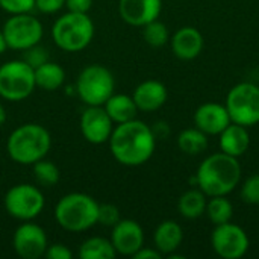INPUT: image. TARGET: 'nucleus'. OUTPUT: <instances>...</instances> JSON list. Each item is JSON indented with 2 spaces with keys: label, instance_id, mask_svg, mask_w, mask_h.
<instances>
[{
  "label": "nucleus",
  "instance_id": "nucleus-1",
  "mask_svg": "<svg viewBox=\"0 0 259 259\" xmlns=\"http://www.w3.org/2000/svg\"><path fill=\"white\" fill-rule=\"evenodd\" d=\"M108 143L112 158L126 167L146 164L153 156L156 147L152 127L137 118L114 126Z\"/></svg>",
  "mask_w": 259,
  "mask_h": 259
},
{
  "label": "nucleus",
  "instance_id": "nucleus-2",
  "mask_svg": "<svg viewBox=\"0 0 259 259\" xmlns=\"http://www.w3.org/2000/svg\"><path fill=\"white\" fill-rule=\"evenodd\" d=\"M241 179V165L238 158L223 152L214 153L199 165L194 182L209 197L228 196Z\"/></svg>",
  "mask_w": 259,
  "mask_h": 259
},
{
  "label": "nucleus",
  "instance_id": "nucleus-3",
  "mask_svg": "<svg viewBox=\"0 0 259 259\" xmlns=\"http://www.w3.org/2000/svg\"><path fill=\"white\" fill-rule=\"evenodd\" d=\"M52 149L50 132L36 123H26L15 127L6 141L9 158L20 165H33L46 158Z\"/></svg>",
  "mask_w": 259,
  "mask_h": 259
},
{
  "label": "nucleus",
  "instance_id": "nucleus-4",
  "mask_svg": "<svg viewBox=\"0 0 259 259\" xmlns=\"http://www.w3.org/2000/svg\"><path fill=\"white\" fill-rule=\"evenodd\" d=\"M99 203L85 193H68L55 206V220L67 232H85L97 225Z\"/></svg>",
  "mask_w": 259,
  "mask_h": 259
},
{
  "label": "nucleus",
  "instance_id": "nucleus-5",
  "mask_svg": "<svg viewBox=\"0 0 259 259\" xmlns=\"http://www.w3.org/2000/svg\"><path fill=\"white\" fill-rule=\"evenodd\" d=\"M94 32V23L88 14L67 11L53 23L52 39L61 50L76 53L91 44Z\"/></svg>",
  "mask_w": 259,
  "mask_h": 259
},
{
  "label": "nucleus",
  "instance_id": "nucleus-6",
  "mask_svg": "<svg viewBox=\"0 0 259 259\" xmlns=\"http://www.w3.org/2000/svg\"><path fill=\"white\" fill-rule=\"evenodd\" d=\"M115 79L109 68L100 64L85 67L76 80V93L87 106H103L114 94Z\"/></svg>",
  "mask_w": 259,
  "mask_h": 259
},
{
  "label": "nucleus",
  "instance_id": "nucleus-7",
  "mask_svg": "<svg viewBox=\"0 0 259 259\" xmlns=\"http://www.w3.org/2000/svg\"><path fill=\"white\" fill-rule=\"evenodd\" d=\"M36 88L35 70L21 58L0 65V97L8 102H21Z\"/></svg>",
  "mask_w": 259,
  "mask_h": 259
},
{
  "label": "nucleus",
  "instance_id": "nucleus-8",
  "mask_svg": "<svg viewBox=\"0 0 259 259\" xmlns=\"http://www.w3.org/2000/svg\"><path fill=\"white\" fill-rule=\"evenodd\" d=\"M225 106L232 123L250 127L259 123V87L252 82H241L231 88Z\"/></svg>",
  "mask_w": 259,
  "mask_h": 259
},
{
  "label": "nucleus",
  "instance_id": "nucleus-9",
  "mask_svg": "<svg viewBox=\"0 0 259 259\" xmlns=\"http://www.w3.org/2000/svg\"><path fill=\"white\" fill-rule=\"evenodd\" d=\"M3 205L12 219L20 222H30L42 212L46 199L36 185L17 184L6 191Z\"/></svg>",
  "mask_w": 259,
  "mask_h": 259
},
{
  "label": "nucleus",
  "instance_id": "nucleus-10",
  "mask_svg": "<svg viewBox=\"0 0 259 259\" xmlns=\"http://www.w3.org/2000/svg\"><path fill=\"white\" fill-rule=\"evenodd\" d=\"M2 30L5 35L8 49L17 50V52H23L35 44H39L44 35L41 21L30 12L11 15L5 21Z\"/></svg>",
  "mask_w": 259,
  "mask_h": 259
},
{
  "label": "nucleus",
  "instance_id": "nucleus-11",
  "mask_svg": "<svg viewBox=\"0 0 259 259\" xmlns=\"http://www.w3.org/2000/svg\"><path fill=\"white\" fill-rule=\"evenodd\" d=\"M211 244L220 258L240 259L247 253L250 243L241 226L228 222L215 226L211 234Z\"/></svg>",
  "mask_w": 259,
  "mask_h": 259
},
{
  "label": "nucleus",
  "instance_id": "nucleus-12",
  "mask_svg": "<svg viewBox=\"0 0 259 259\" xmlns=\"http://www.w3.org/2000/svg\"><path fill=\"white\" fill-rule=\"evenodd\" d=\"M12 247L20 258H42L49 247L47 234L39 225L32 223V220L23 222L12 235Z\"/></svg>",
  "mask_w": 259,
  "mask_h": 259
},
{
  "label": "nucleus",
  "instance_id": "nucleus-13",
  "mask_svg": "<svg viewBox=\"0 0 259 259\" xmlns=\"http://www.w3.org/2000/svg\"><path fill=\"white\" fill-rule=\"evenodd\" d=\"M82 137L96 146L109 141L114 131V121L109 118L103 106H87L79 120Z\"/></svg>",
  "mask_w": 259,
  "mask_h": 259
},
{
  "label": "nucleus",
  "instance_id": "nucleus-14",
  "mask_svg": "<svg viewBox=\"0 0 259 259\" xmlns=\"http://www.w3.org/2000/svg\"><path fill=\"white\" fill-rule=\"evenodd\" d=\"M111 243L117 255L134 256L144 246V231L138 222L121 219L111 232Z\"/></svg>",
  "mask_w": 259,
  "mask_h": 259
},
{
  "label": "nucleus",
  "instance_id": "nucleus-15",
  "mask_svg": "<svg viewBox=\"0 0 259 259\" xmlns=\"http://www.w3.org/2000/svg\"><path fill=\"white\" fill-rule=\"evenodd\" d=\"M162 11V0H118V14L131 26L143 27L158 20Z\"/></svg>",
  "mask_w": 259,
  "mask_h": 259
},
{
  "label": "nucleus",
  "instance_id": "nucleus-16",
  "mask_svg": "<svg viewBox=\"0 0 259 259\" xmlns=\"http://www.w3.org/2000/svg\"><path fill=\"white\" fill-rule=\"evenodd\" d=\"M232 123L225 105L208 102L200 105L194 112V126L206 135H220Z\"/></svg>",
  "mask_w": 259,
  "mask_h": 259
},
{
  "label": "nucleus",
  "instance_id": "nucleus-17",
  "mask_svg": "<svg viewBox=\"0 0 259 259\" xmlns=\"http://www.w3.org/2000/svg\"><path fill=\"white\" fill-rule=\"evenodd\" d=\"M203 35L193 26H184L178 29L170 38V46L176 58L182 61H191L197 58L203 50Z\"/></svg>",
  "mask_w": 259,
  "mask_h": 259
},
{
  "label": "nucleus",
  "instance_id": "nucleus-18",
  "mask_svg": "<svg viewBox=\"0 0 259 259\" xmlns=\"http://www.w3.org/2000/svg\"><path fill=\"white\" fill-rule=\"evenodd\" d=\"M138 111L143 112H153L158 111L159 108H162L167 102L168 93L167 88L162 82L155 80V79H149L141 82L132 94Z\"/></svg>",
  "mask_w": 259,
  "mask_h": 259
},
{
  "label": "nucleus",
  "instance_id": "nucleus-19",
  "mask_svg": "<svg viewBox=\"0 0 259 259\" xmlns=\"http://www.w3.org/2000/svg\"><path fill=\"white\" fill-rule=\"evenodd\" d=\"M220 150L226 155L240 158L244 155L250 146V135L246 126L231 123L220 135H219Z\"/></svg>",
  "mask_w": 259,
  "mask_h": 259
},
{
  "label": "nucleus",
  "instance_id": "nucleus-20",
  "mask_svg": "<svg viewBox=\"0 0 259 259\" xmlns=\"http://www.w3.org/2000/svg\"><path fill=\"white\" fill-rule=\"evenodd\" d=\"M182 240H184V231L173 220H165L159 223V226L155 229L153 234L155 249H158L162 253V256L175 253L182 244Z\"/></svg>",
  "mask_w": 259,
  "mask_h": 259
},
{
  "label": "nucleus",
  "instance_id": "nucleus-21",
  "mask_svg": "<svg viewBox=\"0 0 259 259\" xmlns=\"http://www.w3.org/2000/svg\"><path fill=\"white\" fill-rule=\"evenodd\" d=\"M106 114L114 121V124H121L137 118L138 106L132 96L127 94H112L103 105Z\"/></svg>",
  "mask_w": 259,
  "mask_h": 259
},
{
  "label": "nucleus",
  "instance_id": "nucleus-22",
  "mask_svg": "<svg viewBox=\"0 0 259 259\" xmlns=\"http://www.w3.org/2000/svg\"><path fill=\"white\" fill-rule=\"evenodd\" d=\"M35 83L39 90L56 91L65 83V70L59 64L47 61L35 68Z\"/></svg>",
  "mask_w": 259,
  "mask_h": 259
},
{
  "label": "nucleus",
  "instance_id": "nucleus-23",
  "mask_svg": "<svg viewBox=\"0 0 259 259\" xmlns=\"http://www.w3.org/2000/svg\"><path fill=\"white\" fill-rule=\"evenodd\" d=\"M206 194L199 188V190H188L185 191L179 202H178V209L184 219L194 220L199 219L205 214L206 209Z\"/></svg>",
  "mask_w": 259,
  "mask_h": 259
},
{
  "label": "nucleus",
  "instance_id": "nucleus-24",
  "mask_svg": "<svg viewBox=\"0 0 259 259\" xmlns=\"http://www.w3.org/2000/svg\"><path fill=\"white\" fill-rule=\"evenodd\" d=\"M77 256L80 259H114L117 252L111 240L103 237H91L79 246Z\"/></svg>",
  "mask_w": 259,
  "mask_h": 259
},
{
  "label": "nucleus",
  "instance_id": "nucleus-25",
  "mask_svg": "<svg viewBox=\"0 0 259 259\" xmlns=\"http://www.w3.org/2000/svg\"><path fill=\"white\" fill-rule=\"evenodd\" d=\"M178 146L185 155H200L208 149V135L197 127L185 129L178 137Z\"/></svg>",
  "mask_w": 259,
  "mask_h": 259
},
{
  "label": "nucleus",
  "instance_id": "nucleus-26",
  "mask_svg": "<svg viewBox=\"0 0 259 259\" xmlns=\"http://www.w3.org/2000/svg\"><path fill=\"white\" fill-rule=\"evenodd\" d=\"M205 214L215 226L223 225L232 220L234 206L229 202V199H226V196H214L211 197V200L206 202Z\"/></svg>",
  "mask_w": 259,
  "mask_h": 259
},
{
  "label": "nucleus",
  "instance_id": "nucleus-27",
  "mask_svg": "<svg viewBox=\"0 0 259 259\" xmlns=\"http://www.w3.org/2000/svg\"><path fill=\"white\" fill-rule=\"evenodd\" d=\"M32 173H33V179L36 181V184L46 188L55 187L61 179V171L58 165L46 158L36 161L32 165Z\"/></svg>",
  "mask_w": 259,
  "mask_h": 259
},
{
  "label": "nucleus",
  "instance_id": "nucleus-28",
  "mask_svg": "<svg viewBox=\"0 0 259 259\" xmlns=\"http://www.w3.org/2000/svg\"><path fill=\"white\" fill-rule=\"evenodd\" d=\"M143 38L152 47H162L170 41L168 29L159 20H153L143 26Z\"/></svg>",
  "mask_w": 259,
  "mask_h": 259
},
{
  "label": "nucleus",
  "instance_id": "nucleus-29",
  "mask_svg": "<svg viewBox=\"0 0 259 259\" xmlns=\"http://www.w3.org/2000/svg\"><path fill=\"white\" fill-rule=\"evenodd\" d=\"M21 59L35 70L39 65L50 61V56H49V50L46 47H42L41 44H35L21 52Z\"/></svg>",
  "mask_w": 259,
  "mask_h": 259
},
{
  "label": "nucleus",
  "instance_id": "nucleus-30",
  "mask_svg": "<svg viewBox=\"0 0 259 259\" xmlns=\"http://www.w3.org/2000/svg\"><path fill=\"white\" fill-rule=\"evenodd\" d=\"M121 220L120 209L112 203H99V215H97V225H102L105 228H114Z\"/></svg>",
  "mask_w": 259,
  "mask_h": 259
},
{
  "label": "nucleus",
  "instance_id": "nucleus-31",
  "mask_svg": "<svg viewBox=\"0 0 259 259\" xmlns=\"http://www.w3.org/2000/svg\"><path fill=\"white\" fill-rule=\"evenodd\" d=\"M0 8L11 14H27L35 9V0H0Z\"/></svg>",
  "mask_w": 259,
  "mask_h": 259
},
{
  "label": "nucleus",
  "instance_id": "nucleus-32",
  "mask_svg": "<svg viewBox=\"0 0 259 259\" xmlns=\"http://www.w3.org/2000/svg\"><path fill=\"white\" fill-rule=\"evenodd\" d=\"M241 199L246 203L259 205V175L250 176L241 187Z\"/></svg>",
  "mask_w": 259,
  "mask_h": 259
},
{
  "label": "nucleus",
  "instance_id": "nucleus-33",
  "mask_svg": "<svg viewBox=\"0 0 259 259\" xmlns=\"http://www.w3.org/2000/svg\"><path fill=\"white\" fill-rule=\"evenodd\" d=\"M44 256L47 259H71L73 258V252L61 243H55V244H49Z\"/></svg>",
  "mask_w": 259,
  "mask_h": 259
},
{
  "label": "nucleus",
  "instance_id": "nucleus-34",
  "mask_svg": "<svg viewBox=\"0 0 259 259\" xmlns=\"http://www.w3.org/2000/svg\"><path fill=\"white\" fill-rule=\"evenodd\" d=\"M65 8V0H35V9L41 14H56Z\"/></svg>",
  "mask_w": 259,
  "mask_h": 259
},
{
  "label": "nucleus",
  "instance_id": "nucleus-35",
  "mask_svg": "<svg viewBox=\"0 0 259 259\" xmlns=\"http://www.w3.org/2000/svg\"><path fill=\"white\" fill-rule=\"evenodd\" d=\"M91 6H93V0H65V8L67 11H71V12L88 14Z\"/></svg>",
  "mask_w": 259,
  "mask_h": 259
},
{
  "label": "nucleus",
  "instance_id": "nucleus-36",
  "mask_svg": "<svg viewBox=\"0 0 259 259\" xmlns=\"http://www.w3.org/2000/svg\"><path fill=\"white\" fill-rule=\"evenodd\" d=\"M132 258L135 259H161L162 253L158 249H150V247H141Z\"/></svg>",
  "mask_w": 259,
  "mask_h": 259
},
{
  "label": "nucleus",
  "instance_id": "nucleus-37",
  "mask_svg": "<svg viewBox=\"0 0 259 259\" xmlns=\"http://www.w3.org/2000/svg\"><path fill=\"white\" fill-rule=\"evenodd\" d=\"M152 132L155 135V138H165L168 134H170V127L165 121H156L153 126H152Z\"/></svg>",
  "mask_w": 259,
  "mask_h": 259
},
{
  "label": "nucleus",
  "instance_id": "nucleus-38",
  "mask_svg": "<svg viewBox=\"0 0 259 259\" xmlns=\"http://www.w3.org/2000/svg\"><path fill=\"white\" fill-rule=\"evenodd\" d=\"M8 50V44H6V39H5V35H3V30L0 29V55L5 53Z\"/></svg>",
  "mask_w": 259,
  "mask_h": 259
},
{
  "label": "nucleus",
  "instance_id": "nucleus-39",
  "mask_svg": "<svg viewBox=\"0 0 259 259\" xmlns=\"http://www.w3.org/2000/svg\"><path fill=\"white\" fill-rule=\"evenodd\" d=\"M6 123V109L3 105H0V126H3Z\"/></svg>",
  "mask_w": 259,
  "mask_h": 259
}]
</instances>
